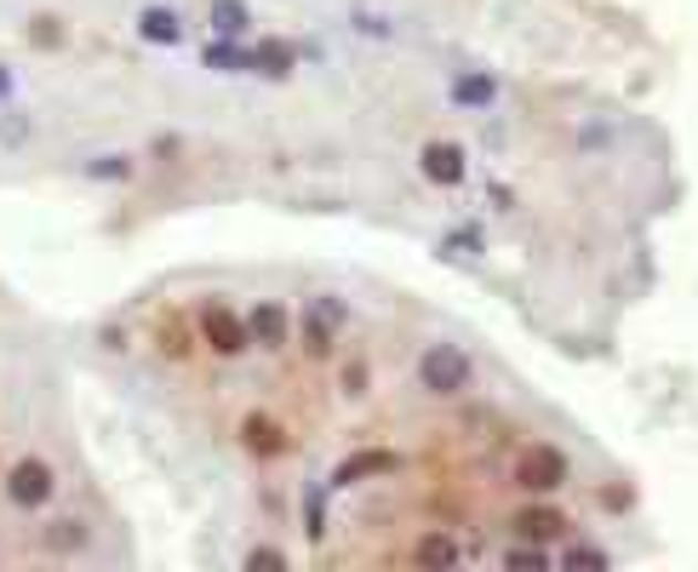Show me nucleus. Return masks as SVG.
Here are the masks:
<instances>
[{"label": "nucleus", "instance_id": "0eeeda50", "mask_svg": "<svg viewBox=\"0 0 698 572\" xmlns=\"http://www.w3.org/2000/svg\"><path fill=\"white\" fill-rule=\"evenodd\" d=\"M241 447H247L258 464H275V458L292 453V435H287L270 413H247V418H241Z\"/></svg>", "mask_w": 698, "mask_h": 572}, {"label": "nucleus", "instance_id": "f3484780", "mask_svg": "<svg viewBox=\"0 0 698 572\" xmlns=\"http://www.w3.org/2000/svg\"><path fill=\"white\" fill-rule=\"evenodd\" d=\"M207 70H223V75H247V52L241 46H229L223 35L207 41Z\"/></svg>", "mask_w": 698, "mask_h": 572}, {"label": "nucleus", "instance_id": "ddd939ff", "mask_svg": "<svg viewBox=\"0 0 698 572\" xmlns=\"http://www.w3.org/2000/svg\"><path fill=\"white\" fill-rule=\"evenodd\" d=\"M207 18H212V29L223 41H241L247 29H252V12H247V0H212L207 7Z\"/></svg>", "mask_w": 698, "mask_h": 572}, {"label": "nucleus", "instance_id": "a211bd4d", "mask_svg": "<svg viewBox=\"0 0 698 572\" xmlns=\"http://www.w3.org/2000/svg\"><path fill=\"white\" fill-rule=\"evenodd\" d=\"M452 97H458V104H492V97H498V86H492V75H463V81H452Z\"/></svg>", "mask_w": 698, "mask_h": 572}, {"label": "nucleus", "instance_id": "aec40b11", "mask_svg": "<svg viewBox=\"0 0 698 572\" xmlns=\"http://www.w3.org/2000/svg\"><path fill=\"white\" fill-rule=\"evenodd\" d=\"M344 395H367V361H350L344 366Z\"/></svg>", "mask_w": 698, "mask_h": 572}, {"label": "nucleus", "instance_id": "2eb2a0df", "mask_svg": "<svg viewBox=\"0 0 698 572\" xmlns=\"http://www.w3.org/2000/svg\"><path fill=\"white\" fill-rule=\"evenodd\" d=\"M413 561L418 566H452L458 561V544H452L447 532H424L418 544H413Z\"/></svg>", "mask_w": 698, "mask_h": 572}, {"label": "nucleus", "instance_id": "393cba45", "mask_svg": "<svg viewBox=\"0 0 698 572\" xmlns=\"http://www.w3.org/2000/svg\"><path fill=\"white\" fill-rule=\"evenodd\" d=\"M12 97V75H7V63H0V104Z\"/></svg>", "mask_w": 698, "mask_h": 572}, {"label": "nucleus", "instance_id": "f257e3e1", "mask_svg": "<svg viewBox=\"0 0 698 572\" xmlns=\"http://www.w3.org/2000/svg\"><path fill=\"white\" fill-rule=\"evenodd\" d=\"M470 384H476V361L463 355L458 344H429V350L418 355V389H424V395L458 401Z\"/></svg>", "mask_w": 698, "mask_h": 572}, {"label": "nucleus", "instance_id": "4be33fe9", "mask_svg": "<svg viewBox=\"0 0 698 572\" xmlns=\"http://www.w3.org/2000/svg\"><path fill=\"white\" fill-rule=\"evenodd\" d=\"M258 566L275 572V566H287V555H281V550H247V572H258Z\"/></svg>", "mask_w": 698, "mask_h": 572}, {"label": "nucleus", "instance_id": "423d86ee", "mask_svg": "<svg viewBox=\"0 0 698 572\" xmlns=\"http://www.w3.org/2000/svg\"><path fill=\"white\" fill-rule=\"evenodd\" d=\"M247 332H252V344L258 350H287L292 344V310L287 304H275V298H258V304L247 310Z\"/></svg>", "mask_w": 698, "mask_h": 572}, {"label": "nucleus", "instance_id": "6e6552de", "mask_svg": "<svg viewBox=\"0 0 698 572\" xmlns=\"http://www.w3.org/2000/svg\"><path fill=\"white\" fill-rule=\"evenodd\" d=\"M395 458L389 447H361V453H350L338 469H332V481L326 487H361V481H373V476H395Z\"/></svg>", "mask_w": 698, "mask_h": 572}, {"label": "nucleus", "instance_id": "b1692460", "mask_svg": "<svg viewBox=\"0 0 698 572\" xmlns=\"http://www.w3.org/2000/svg\"><path fill=\"white\" fill-rule=\"evenodd\" d=\"M567 561H573V566H607V555H602V550H573Z\"/></svg>", "mask_w": 698, "mask_h": 572}, {"label": "nucleus", "instance_id": "9d476101", "mask_svg": "<svg viewBox=\"0 0 698 572\" xmlns=\"http://www.w3.org/2000/svg\"><path fill=\"white\" fill-rule=\"evenodd\" d=\"M527 544H555L561 532H567V516L561 510H550V503H527V510H515V521H510Z\"/></svg>", "mask_w": 698, "mask_h": 572}, {"label": "nucleus", "instance_id": "1a4fd4ad", "mask_svg": "<svg viewBox=\"0 0 698 572\" xmlns=\"http://www.w3.org/2000/svg\"><path fill=\"white\" fill-rule=\"evenodd\" d=\"M418 166H424V178H429V184H441V189H458V184H463V173H470L463 149H458V144H447V138L424 144V149H418Z\"/></svg>", "mask_w": 698, "mask_h": 572}, {"label": "nucleus", "instance_id": "7ed1b4c3", "mask_svg": "<svg viewBox=\"0 0 698 572\" xmlns=\"http://www.w3.org/2000/svg\"><path fill=\"white\" fill-rule=\"evenodd\" d=\"M195 339H201L212 355H223V361H236V355H247V350H252L247 315H236L229 304H207L201 315H195Z\"/></svg>", "mask_w": 698, "mask_h": 572}, {"label": "nucleus", "instance_id": "f8f14e48", "mask_svg": "<svg viewBox=\"0 0 698 572\" xmlns=\"http://www.w3.org/2000/svg\"><path fill=\"white\" fill-rule=\"evenodd\" d=\"M138 35H144L149 46H178V41H184V23H178L173 7H144V12H138Z\"/></svg>", "mask_w": 698, "mask_h": 572}, {"label": "nucleus", "instance_id": "9b49d317", "mask_svg": "<svg viewBox=\"0 0 698 572\" xmlns=\"http://www.w3.org/2000/svg\"><path fill=\"white\" fill-rule=\"evenodd\" d=\"M247 70H252V75H270V81H287V75L298 70V46H292V41H275V35L258 41V46L247 52Z\"/></svg>", "mask_w": 698, "mask_h": 572}, {"label": "nucleus", "instance_id": "4468645a", "mask_svg": "<svg viewBox=\"0 0 698 572\" xmlns=\"http://www.w3.org/2000/svg\"><path fill=\"white\" fill-rule=\"evenodd\" d=\"M41 544H46L52 555H75V550H86V521H75V516H63V521H46Z\"/></svg>", "mask_w": 698, "mask_h": 572}, {"label": "nucleus", "instance_id": "dca6fc26", "mask_svg": "<svg viewBox=\"0 0 698 572\" xmlns=\"http://www.w3.org/2000/svg\"><path fill=\"white\" fill-rule=\"evenodd\" d=\"M155 339H160V355H173V361H184L189 350H195V339H189V326L173 315V321H166L160 315V326H155Z\"/></svg>", "mask_w": 698, "mask_h": 572}, {"label": "nucleus", "instance_id": "39448f33", "mask_svg": "<svg viewBox=\"0 0 698 572\" xmlns=\"http://www.w3.org/2000/svg\"><path fill=\"white\" fill-rule=\"evenodd\" d=\"M52 492H58L52 464H41V458H18V464L7 469V498L18 503V510H41Z\"/></svg>", "mask_w": 698, "mask_h": 572}, {"label": "nucleus", "instance_id": "5701e85b", "mask_svg": "<svg viewBox=\"0 0 698 572\" xmlns=\"http://www.w3.org/2000/svg\"><path fill=\"white\" fill-rule=\"evenodd\" d=\"M35 41H41V46H58V41H63V35H58V18H41V23H35Z\"/></svg>", "mask_w": 698, "mask_h": 572}, {"label": "nucleus", "instance_id": "20e7f679", "mask_svg": "<svg viewBox=\"0 0 698 572\" xmlns=\"http://www.w3.org/2000/svg\"><path fill=\"white\" fill-rule=\"evenodd\" d=\"M344 304L332 292H321V298H310L304 304V315H298V339H304V350L310 355H332V344H338V332H344Z\"/></svg>", "mask_w": 698, "mask_h": 572}, {"label": "nucleus", "instance_id": "f03ea898", "mask_svg": "<svg viewBox=\"0 0 698 572\" xmlns=\"http://www.w3.org/2000/svg\"><path fill=\"white\" fill-rule=\"evenodd\" d=\"M567 481H573V464H567V453L550 447V441H533V447L515 458V487L533 492V498H550V492H561Z\"/></svg>", "mask_w": 698, "mask_h": 572}, {"label": "nucleus", "instance_id": "6ab92c4d", "mask_svg": "<svg viewBox=\"0 0 698 572\" xmlns=\"http://www.w3.org/2000/svg\"><path fill=\"white\" fill-rule=\"evenodd\" d=\"M126 173H132L126 155H97V160L86 166V178H126Z\"/></svg>", "mask_w": 698, "mask_h": 572}, {"label": "nucleus", "instance_id": "412c9836", "mask_svg": "<svg viewBox=\"0 0 698 572\" xmlns=\"http://www.w3.org/2000/svg\"><path fill=\"white\" fill-rule=\"evenodd\" d=\"M550 555H544V544H521V550H510V566H544Z\"/></svg>", "mask_w": 698, "mask_h": 572}]
</instances>
